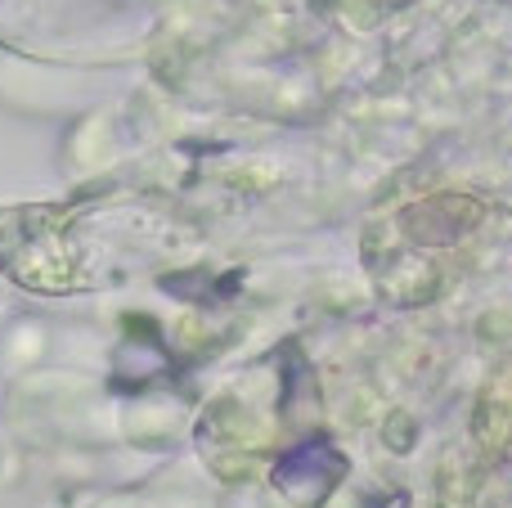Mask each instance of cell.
<instances>
[{
    "mask_svg": "<svg viewBox=\"0 0 512 508\" xmlns=\"http://www.w3.org/2000/svg\"><path fill=\"white\" fill-rule=\"evenodd\" d=\"M486 221V203L472 194H432L400 212V234L414 248H454Z\"/></svg>",
    "mask_w": 512,
    "mask_h": 508,
    "instance_id": "6da1fadb",
    "label": "cell"
},
{
    "mask_svg": "<svg viewBox=\"0 0 512 508\" xmlns=\"http://www.w3.org/2000/svg\"><path fill=\"white\" fill-rule=\"evenodd\" d=\"M472 432H477L486 455H504L512 446V360L499 365V374L486 383V392H481V401H477Z\"/></svg>",
    "mask_w": 512,
    "mask_h": 508,
    "instance_id": "7a4b0ae2",
    "label": "cell"
}]
</instances>
